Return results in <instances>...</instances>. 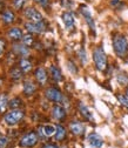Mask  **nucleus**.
Returning a JSON list of instances; mask_svg holds the SVG:
<instances>
[{
	"label": "nucleus",
	"instance_id": "nucleus-1",
	"mask_svg": "<svg viewBox=\"0 0 128 148\" xmlns=\"http://www.w3.org/2000/svg\"><path fill=\"white\" fill-rule=\"evenodd\" d=\"M113 49L119 58L125 59L128 55V41L122 34H116L113 38Z\"/></svg>",
	"mask_w": 128,
	"mask_h": 148
},
{
	"label": "nucleus",
	"instance_id": "nucleus-2",
	"mask_svg": "<svg viewBox=\"0 0 128 148\" xmlns=\"http://www.w3.org/2000/svg\"><path fill=\"white\" fill-rule=\"evenodd\" d=\"M93 61L95 65V68L100 72L106 71L107 66H108V61H107V55L103 51V48L101 46L95 47L93 51Z\"/></svg>",
	"mask_w": 128,
	"mask_h": 148
},
{
	"label": "nucleus",
	"instance_id": "nucleus-3",
	"mask_svg": "<svg viewBox=\"0 0 128 148\" xmlns=\"http://www.w3.org/2000/svg\"><path fill=\"white\" fill-rule=\"evenodd\" d=\"M24 116H25V113L20 108H16V109H11L8 113H6L4 116V120L7 125L14 126L16 123H19L24 119Z\"/></svg>",
	"mask_w": 128,
	"mask_h": 148
},
{
	"label": "nucleus",
	"instance_id": "nucleus-4",
	"mask_svg": "<svg viewBox=\"0 0 128 148\" xmlns=\"http://www.w3.org/2000/svg\"><path fill=\"white\" fill-rule=\"evenodd\" d=\"M45 97L53 102H57V103H61L65 100V97L62 94V92L57 88V87H49L45 90Z\"/></svg>",
	"mask_w": 128,
	"mask_h": 148
},
{
	"label": "nucleus",
	"instance_id": "nucleus-5",
	"mask_svg": "<svg viewBox=\"0 0 128 148\" xmlns=\"http://www.w3.org/2000/svg\"><path fill=\"white\" fill-rule=\"evenodd\" d=\"M79 12L85 18V20H86L88 27L90 28V31H92L93 33H95V21L93 19V15H92V13H90L89 8L86 5H80L79 6Z\"/></svg>",
	"mask_w": 128,
	"mask_h": 148
},
{
	"label": "nucleus",
	"instance_id": "nucleus-6",
	"mask_svg": "<svg viewBox=\"0 0 128 148\" xmlns=\"http://www.w3.org/2000/svg\"><path fill=\"white\" fill-rule=\"evenodd\" d=\"M38 135H36V133L34 132H29V133H26L21 140H20V146L21 147H34L36 143H38Z\"/></svg>",
	"mask_w": 128,
	"mask_h": 148
},
{
	"label": "nucleus",
	"instance_id": "nucleus-7",
	"mask_svg": "<svg viewBox=\"0 0 128 148\" xmlns=\"http://www.w3.org/2000/svg\"><path fill=\"white\" fill-rule=\"evenodd\" d=\"M25 16L29 21H33V23H40V21H44V16L42 14L38 11L35 10L34 7H27L24 12Z\"/></svg>",
	"mask_w": 128,
	"mask_h": 148
},
{
	"label": "nucleus",
	"instance_id": "nucleus-8",
	"mask_svg": "<svg viewBox=\"0 0 128 148\" xmlns=\"http://www.w3.org/2000/svg\"><path fill=\"white\" fill-rule=\"evenodd\" d=\"M25 28L31 32V33H36V34H40V33H44L46 31V25L44 24V21H40V23H33V21H29V23H26L25 24Z\"/></svg>",
	"mask_w": 128,
	"mask_h": 148
},
{
	"label": "nucleus",
	"instance_id": "nucleus-9",
	"mask_svg": "<svg viewBox=\"0 0 128 148\" xmlns=\"http://www.w3.org/2000/svg\"><path fill=\"white\" fill-rule=\"evenodd\" d=\"M61 19L65 24V27L67 31H72L75 26V19H74V15H73L72 12L69 11H65L62 14H61Z\"/></svg>",
	"mask_w": 128,
	"mask_h": 148
},
{
	"label": "nucleus",
	"instance_id": "nucleus-10",
	"mask_svg": "<svg viewBox=\"0 0 128 148\" xmlns=\"http://www.w3.org/2000/svg\"><path fill=\"white\" fill-rule=\"evenodd\" d=\"M87 141H88V143L92 146L93 148H101L103 146V139L98 133H95V132H92V133L88 134Z\"/></svg>",
	"mask_w": 128,
	"mask_h": 148
},
{
	"label": "nucleus",
	"instance_id": "nucleus-11",
	"mask_svg": "<svg viewBox=\"0 0 128 148\" xmlns=\"http://www.w3.org/2000/svg\"><path fill=\"white\" fill-rule=\"evenodd\" d=\"M69 129H71V132L77 135V136H81L85 134V131H86V128L84 126V123L81 121H78V120H74V121H72L69 123Z\"/></svg>",
	"mask_w": 128,
	"mask_h": 148
},
{
	"label": "nucleus",
	"instance_id": "nucleus-12",
	"mask_svg": "<svg viewBox=\"0 0 128 148\" xmlns=\"http://www.w3.org/2000/svg\"><path fill=\"white\" fill-rule=\"evenodd\" d=\"M52 116L58 121H62L66 118V109L60 105H54L52 108Z\"/></svg>",
	"mask_w": 128,
	"mask_h": 148
},
{
	"label": "nucleus",
	"instance_id": "nucleus-13",
	"mask_svg": "<svg viewBox=\"0 0 128 148\" xmlns=\"http://www.w3.org/2000/svg\"><path fill=\"white\" fill-rule=\"evenodd\" d=\"M34 77H35V79L38 80V82L41 85V86H44V85H46V82H47V72L45 71V68H42V67H38L35 69V72H34Z\"/></svg>",
	"mask_w": 128,
	"mask_h": 148
},
{
	"label": "nucleus",
	"instance_id": "nucleus-14",
	"mask_svg": "<svg viewBox=\"0 0 128 148\" xmlns=\"http://www.w3.org/2000/svg\"><path fill=\"white\" fill-rule=\"evenodd\" d=\"M78 109H79V112H80V114L87 120V121H90V122H92V121H94V118H93V114L92 113H90V110L88 109V107L84 103V102H79L78 103Z\"/></svg>",
	"mask_w": 128,
	"mask_h": 148
},
{
	"label": "nucleus",
	"instance_id": "nucleus-15",
	"mask_svg": "<svg viewBox=\"0 0 128 148\" xmlns=\"http://www.w3.org/2000/svg\"><path fill=\"white\" fill-rule=\"evenodd\" d=\"M49 73H51V77H52V79H53L54 81L60 82V81H62V80H64L62 73H61V71H60V68H59V67L52 65V66L49 67Z\"/></svg>",
	"mask_w": 128,
	"mask_h": 148
},
{
	"label": "nucleus",
	"instance_id": "nucleus-16",
	"mask_svg": "<svg viewBox=\"0 0 128 148\" xmlns=\"http://www.w3.org/2000/svg\"><path fill=\"white\" fill-rule=\"evenodd\" d=\"M8 36H10V39H12L14 41H20V40H23L24 35H23V31L20 28L14 27L8 31Z\"/></svg>",
	"mask_w": 128,
	"mask_h": 148
},
{
	"label": "nucleus",
	"instance_id": "nucleus-17",
	"mask_svg": "<svg viewBox=\"0 0 128 148\" xmlns=\"http://www.w3.org/2000/svg\"><path fill=\"white\" fill-rule=\"evenodd\" d=\"M67 132H66V128L62 125H57V131L55 134H54V138H55L57 141H62L66 139Z\"/></svg>",
	"mask_w": 128,
	"mask_h": 148
},
{
	"label": "nucleus",
	"instance_id": "nucleus-18",
	"mask_svg": "<svg viewBox=\"0 0 128 148\" xmlns=\"http://www.w3.org/2000/svg\"><path fill=\"white\" fill-rule=\"evenodd\" d=\"M13 51L16 53V54H19V55H23V57H27V55L29 54V49L26 45H20V44H15L13 46Z\"/></svg>",
	"mask_w": 128,
	"mask_h": 148
},
{
	"label": "nucleus",
	"instance_id": "nucleus-19",
	"mask_svg": "<svg viewBox=\"0 0 128 148\" xmlns=\"http://www.w3.org/2000/svg\"><path fill=\"white\" fill-rule=\"evenodd\" d=\"M116 81L120 86H128V73L120 71L116 73Z\"/></svg>",
	"mask_w": 128,
	"mask_h": 148
},
{
	"label": "nucleus",
	"instance_id": "nucleus-20",
	"mask_svg": "<svg viewBox=\"0 0 128 148\" xmlns=\"http://www.w3.org/2000/svg\"><path fill=\"white\" fill-rule=\"evenodd\" d=\"M35 85L31 81V80H26L24 82V94L29 97V95H33L34 92H35Z\"/></svg>",
	"mask_w": 128,
	"mask_h": 148
},
{
	"label": "nucleus",
	"instance_id": "nucleus-21",
	"mask_svg": "<svg viewBox=\"0 0 128 148\" xmlns=\"http://www.w3.org/2000/svg\"><path fill=\"white\" fill-rule=\"evenodd\" d=\"M1 18H3V21H4L5 24H12V23L15 21V14H14L11 10H5V11L3 12Z\"/></svg>",
	"mask_w": 128,
	"mask_h": 148
},
{
	"label": "nucleus",
	"instance_id": "nucleus-22",
	"mask_svg": "<svg viewBox=\"0 0 128 148\" xmlns=\"http://www.w3.org/2000/svg\"><path fill=\"white\" fill-rule=\"evenodd\" d=\"M55 131H57V126L54 125H45L42 126V132L45 134L46 138H51L55 134Z\"/></svg>",
	"mask_w": 128,
	"mask_h": 148
},
{
	"label": "nucleus",
	"instance_id": "nucleus-23",
	"mask_svg": "<svg viewBox=\"0 0 128 148\" xmlns=\"http://www.w3.org/2000/svg\"><path fill=\"white\" fill-rule=\"evenodd\" d=\"M8 98L6 94H0V113H4L6 108L8 107Z\"/></svg>",
	"mask_w": 128,
	"mask_h": 148
},
{
	"label": "nucleus",
	"instance_id": "nucleus-24",
	"mask_svg": "<svg viewBox=\"0 0 128 148\" xmlns=\"http://www.w3.org/2000/svg\"><path fill=\"white\" fill-rule=\"evenodd\" d=\"M19 68L23 72H28V71L32 69V62L27 59H21L20 62H19Z\"/></svg>",
	"mask_w": 128,
	"mask_h": 148
},
{
	"label": "nucleus",
	"instance_id": "nucleus-25",
	"mask_svg": "<svg viewBox=\"0 0 128 148\" xmlns=\"http://www.w3.org/2000/svg\"><path fill=\"white\" fill-rule=\"evenodd\" d=\"M78 57H79V59H80V61H81V64H82V65H86V64H87L88 58H87L86 49H85L84 47H81V48L78 51Z\"/></svg>",
	"mask_w": 128,
	"mask_h": 148
},
{
	"label": "nucleus",
	"instance_id": "nucleus-26",
	"mask_svg": "<svg viewBox=\"0 0 128 148\" xmlns=\"http://www.w3.org/2000/svg\"><path fill=\"white\" fill-rule=\"evenodd\" d=\"M10 75L13 80H19L21 79L23 77V73H21V69L20 68H13L11 72H10Z\"/></svg>",
	"mask_w": 128,
	"mask_h": 148
},
{
	"label": "nucleus",
	"instance_id": "nucleus-27",
	"mask_svg": "<svg viewBox=\"0 0 128 148\" xmlns=\"http://www.w3.org/2000/svg\"><path fill=\"white\" fill-rule=\"evenodd\" d=\"M21 105H23V100H21L20 98H13V99L10 101V103H8V106H10L12 109L20 108Z\"/></svg>",
	"mask_w": 128,
	"mask_h": 148
},
{
	"label": "nucleus",
	"instance_id": "nucleus-28",
	"mask_svg": "<svg viewBox=\"0 0 128 148\" xmlns=\"http://www.w3.org/2000/svg\"><path fill=\"white\" fill-rule=\"evenodd\" d=\"M116 99L119 100V102H120L123 107H126V108L128 109V95H127V94H118V95H116Z\"/></svg>",
	"mask_w": 128,
	"mask_h": 148
},
{
	"label": "nucleus",
	"instance_id": "nucleus-29",
	"mask_svg": "<svg viewBox=\"0 0 128 148\" xmlns=\"http://www.w3.org/2000/svg\"><path fill=\"white\" fill-rule=\"evenodd\" d=\"M23 44L26 45V46H32L34 44V38L32 34H27V35H24L23 36Z\"/></svg>",
	"mask_w": 128,
	"mask_h": 148
},
{
	"label": "nucleus",
	"instance_id": "nucleus-30",
	"mask_svg": "<svg viewBox=\"0 0 128 148\" xmlns=\"http://www.w3.org/2000/svg\"><path fill=\"white\" fill-rule=\"evenodd\" d=\"M67 68H68V71H69L72 74H77V73H78V67H77V65L73 62L72 60H68V61H67Z\"/></svg>",
	"mask_w": 128,
	"mask_h": 148
},
{
	"label": "nucleus",
	"instance_id": "nucleus-31",
	"mask_svg": "<svg viewBox=\"0 0 128 148\" xmlns=\"http://www.w3.org/2000/svg\"><path fill=\"white\" fill-rule=\"evenodd\" d=\"M26 4H27V0H13V5L18 10H23Z\"/></svg>",
	"mask_w": 128,
	"mask_h": 148
},
{
	"label": "nucleus",
	"instance_id": "nucleus-32",
	"mask_svg": "<svg viewBox=\"0 0 128 148\" xmlns=\"http://www.w3.org/2000/svg\"><path fill=\"white\" fill-rule=\"evenodd\" d=\"M111 6L114 7V8H116V10H121L125 6V4L121 1V0H112V1H111Z\"/></svg>",
	"mask_w": 128,
	"mask_h": 148
},
{
	"label": "nucleus",
	"instance_id": "nucleus-33",
	"mask_svg": "<svg viewBox=\"0 0 128 148\" xmlns=\"http://www.w3.org/2000/svg\"><path fill=\"white\" fill-rule=\"evenodd\" d=\"M61 5L66 10H71L73 6H74V3H73L72 0H61Z\"/></svg>",
	"mask_w": 128,
	"mask_h": 148
},
{
	"label": "nucleus",
	"instance_id": "nucleus-34",
	"mask_svg": "<svg viewBox=\"0 0 128 148\" xmlns=\"http://www.w3.org/2000/svg\"><path fill=\"white\" fill-rule=\"evenodd\" d=\"M8 145V139L5 136H0V148H6Z\"/></svg>",
	"mask_w": 128,
	"mask_h": 148
},
{
	"label": "nucleus",
	"instance_id": "nucleus-35",
	"mask_svg": "<svg viewBox=\"0 0 128 148\" xmlns=\"http://www.w3.org/2000/svg\"><path fill=\"white\" fill-rule=\"evenodd\" d=\"M5 47H6V44H5V40L0 39V58L3 57V54L5 52Z\"/></svg>",
	"mask_w": 128,
	"mask_h": 148
},
{
	"label": "nucleus",
	"instance_id": "nucleus-36",
	"mask_svg": "<svg viewBox=\"0 0 128 148\" xmlns=\"http://www.w3.org/2000/svg\"><path fill=\"white\" fill-rule=\"evenodd\" d=\"M35 3H38L39 5H41L42 7H47L48 6V3H49V0H34Z\"/></svg>",
	"mask_w": 128,
	"mask_h": 148
},
{
	"label": "nucleus",
	"instance_id": "nucleus-37",
	"mask_svg": "<svg viewBox=\"0 0 128 148\" xmlns=\"http://www.w3.org/2000/svg\"><path fill=\"white\" fill-rule=\"evenodd\" d=\"M41 148H60V147H58V145L55 143H44Z\"/></svg>",
	"mask_w": 128,
	"mask_h": 148
},
{
	"label": "nucleus",
	"instance_id": "nucleus-38",
	"mask_svg": "<svg viewBox=\"0 0 128 148\" xmlns=\"http://www.w3.org/2000/svg\"><path fill=\"white\" fill-rule=\"evenodd\" d=\"M4 6H5V5H4V3L1 1V0H0V10H1V8L4 7Z\"/></svg>",
	"mask_w": 128,
	"mask_h": 148
},
{
	"label": "nucleus",
	"instance_id": "nucleus-39",
	"mask_svg": "<svg viewBox=\"0 0 128 148\" xmlns=\"http://www.w3.org/2000/svg\"><path fill=\"white\" fill-rule=\"evenodd\" d=\"M1 85H3V80H1V79H0V86H1Z\"/></svg>",
	"mask_w": 128,
	"mask_h": 148
},
{
	"label": "nucleus",
	"instance_id": "nucleus-40",
	"mask_svg": "<svg viewBox=\"0 0 128 148\" xmlns=\"http://www.w3.org/2000/svg\"><path fill=\"white\" fill-rule=\"evenodd\" d=\"M60 148H68L67 146H62V147H60Z\"/></svg>",
	"mask_w": 128,
	"mask_h": 148
},
{
	"label": "nucleus",
	"instance_id": "nucleus-41",
	"mask_svg": "<svg viewBox=\"0 0 128 148\" xmlns=\"http://www.w3.org/2000/svg\"><path fill=\"white\" fill-rule=\"evenodd\" d=\"M126 94H127V95H128V88H127V89H126Z\"/></svg>",
	"mask_w": 128,
	"mask_h": 148
},
{
	"label": "nucleus",
	"instance_id": "nucleus-42",
	"mask_svg": "<svg viewBox=\"0 0 128 148\" xmlns=\"http://www.w3.org/2000/svg\"><path fill=\"white\" fill-rule=\"evenodd\" d=\"M84 1H89V0H84Z\"/></svg>",
	"mask_w": 128,
	"mask_h": 148
}]
</instances>
